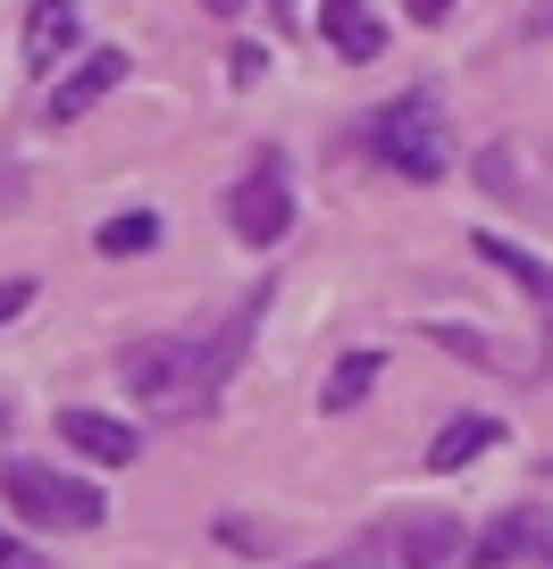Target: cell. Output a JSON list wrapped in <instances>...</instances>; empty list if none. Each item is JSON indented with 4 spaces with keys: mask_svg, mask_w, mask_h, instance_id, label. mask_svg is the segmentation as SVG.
<instances>
[{
    "mask_svg": "<svg viewBox=\"0 0 553 569\" xmlns=\"http://www.w3.org/2000/svg\"><path fill=\"white\" fill-rule=\"evenodd\" d=\"M369 160H377V168H394V177H411V184H436V177L453 168L445 101H436L428 84L403 92V101H386V109L369 118Z\"/></svg>",
    "mask_w": 553,
    "mask_h": 569,
    "instance_id": "obj_1",
    "label": "cell"
},
{
    "mask_svg": "<svg viewBox=\"0 0 553 569\" xmlns=\"http://www.w3.org/2000/svg\"><path fill=\"white\" fill-rule=\"evenodd\" d=\"M0 495H9V511H18L26 528H51V536H85V528L109 519L101 486L68 478V469L34 461V452H9V461H0Z\"/></svg>",
    "mask_w": 553,
    "mask_h": 569,
    "instance_id": "obj_2",
    "label": "cell"
},
{
    "mask_svg": "<svg viewBox=\"0 0 553 569\" xmlns=\"http://www.w3.org/2000/svg\"><path fill=\"white\" fill-rule=\"evenodd\" d=\"M118 377H126V393L144 410H160V419H210V402H201V343H177V336L126 343Z\"/></svg>",
    "mask_w": 553,
    "mask_h": 569,
    "instance_id": "obj_3",
    "label": "cell"
},
{
    "mask_svg": "<svg viewBox=\"0 0 553 569\" xmlns=\"http://www.w3.org/2000/svg\"><path fill=\"white\" fill-rule=\"evenodd\" d=\"M227 227H235V243H251V251L286 243V227H294V168H286L277 142H260V160L227 184Z\"/></svg>",
    "mask_w": 553,
    "mask_h": 569,
    "instance_id": "obj_4",
    "label": "cell"
},
{
    "mask_svg": "<svg viewBox=\"0 0 553 569\" xmlns=\"http://www.w3.org/2000/svg\"><path fill=\"white\" fill-rule=\"evenodd\" d=\"M369 545L386 552L394 569H453L470 536H462V519L436 511V502H394V511L369 528Z\"/></svg>",
    "mask_w": 553,
    "mask_h": 569,
    "instance_id": "obj_5",
    "label": "cell"
},
{
    "mask_svg": "<svg viewBox=\"0 0 553 569\" xmlns=\"http://www.w3.org/2000/svg\"><path fill=\"white\" fill-rule=\"evenodd\" d=\"M478 569H553V502H512L495 528L470 545Z\"/></svg>",
    "mask_w": 553,
    "mask_h": 569,
    "instance_id": "obj_6",
    "label": "cell"
},
{
    "mask_svg": "<svg viewBox=\"0 0 553 569\" xmlns=\"http://www.w3.org/2000/svg\"><path fill=\"white\" fill-rule=\"evenodd\" d=\"M126 76H135V68H126V51H85V59L68 68V84H59L51 101H42V118H51V126H76L92 101H109V92H118Z\"/></svg>",
    "mask_w": 553,
    "mask_h": 569,
    "instance_id": "obj_7",
    "label": "cell"
},
{
    "mask_svg": "<svg viewBox=\"0 0 553 569\" xmlns=\"http://www.w3.org/2000/svg\"><path fill=\"white\" fill-rule=\"evenodd\" d=\"M470 251H478L486 268H503V277H512L520 293L536 302V319H545V360H553V260H545V251L503 243V234H470Z\"/></svg>",
    "mask_w": 553,
    "mask_h": 569,
    "instance_id": "obj_8",
    "label": "cell"
},
{
    "mask_svg": "<svg viewBox=\"0 0 553 569\" xmlns=\"http://www.w3.org/2000/svg\"><path fill=\"white\" fill-rule=\"evenodd\" d=\"M59 436H68L85 461H101V469H126L135 452H144V436H135L126 419H109V410H85V402L59 410Z\"/></svg>",
    "mask_w": 553,
    "mask_h": 569,
    "instance_id": "obj_9",
    "label": "cell"
},
{
    "mask_svg": "<svg viewBox=\"0 0 553 569\" xmlns=\"http://www.w3.org/2000/svg\"><path fill=\"white\" fill-rule=\"evenodd\" d=\"M76 34H85V9H76V0H34V9H26V68L51 76L59 59L76 51Z\"/></svg>",
    "mask_w": 553,
    "mask_h": 569,
    "instance_id": "obj_10",
    "label": "cell"
},
{
    "mask_svg": "<svg viewBox=\"0 0 553 569\" xmlns=\"http://www.w3.org/2000/svg\"><path fill=\"white\" fill-rule=\"evenodd\" d=\"M319 34L336 59H353V68H369L377 51H386V26H377L369 0H319Z\"/></svg>",
    "mask_w": 553,
    "mask_h": 569,
    "instance_id": "obj_11",
    "label": "cell"
},
{
    "mask_svg": "<svg viewBox=\"0 0 553 569\" xmlns=\"http://www.w3.org/2000/svg\"><path fill=\"white\" fill-rule=\"evenodd\" d=\"M419 336H428L436 352H453V360H478V369H495V377H536V369H545L536 352H503V343L478 336V327H445V319H436V327H419Z\"/></svg>",
    "mask_w": 553,
    "mask_h": 569,
    "instance_id": "obj_12",
    "label": "cell"
},
{
    "mask_svg": "<svg viewBox=\"0 0 553 569\" xmlns=\"http://www.w3.org/2000/svg\"><path fill=\"white\" fill-rule=\"evenodd\" d=\"M495 436H503V427L486 419V410H470V419H453V427H436V436H428V469H436V478H453L462 461L495 452Z\"/></svg>",
    "mask_w": 553,
    "mask_h": 569,
    "instance_id": "obj_13",
    "label": "cell"
},
{
    "mask_svg": "<svg viewBox=\"0 0 553 569\" xmlns=\"http://www.w3.org/2000/svg\"><path fill=\"white\" fill-rule=\"evenodd\" d=\"M377 377H386V352H377V343H353V352H344L336 369H327L319 410H361V393H369Z\"/></svg>",
    "mask_w": 553,
    "mask_h": 569,
    "instance_id": "obj_14",
    "label": "cell"
},
{
    "mask_svg": "<svg viewBox=\"0 0 553 569\" xmlns=\"http://www.w3.org/2000/svg\"><path fill=\"white\" fill-rule=\"evenodd\" d=\"M151 243H160V218H151V210H126V218H109V227H101V251H109V260L151 251Z\"/></svg>",
    "mask_w": 553,
    "mask_h": 569,
    "instance_id": "obj_15",
    "label": "cell"
},
{
    "mask_svg": "<svg viewBox=\"0 0 553 569\" xmlns=\"http://www.w3.org/2000/svg\"><path fill=\"white\" fill-rule=\"evenodd\" d=\"M218 545H227V552H244V561H260V552H268V536L251 528V519H235V511H227V519H218Z\"/></svg>",
    "mask_w": 553,
    "mask_h": 569,
    "instance_id": "obj_16",
    "label": "cell"
},
{
    "mask_svg": "<svg viewBox=\"0 0 553 569\" xmlns=\"http://www.w3.org/2000/svg\"><path fill=\"white\" fill-rule=\"evenodd\" d=\"M0 569H51V561H42V545H26L18 528H0Z\"/></svg>",
    "mask_w": 553,
    "mask_h": 569,
    "instance_id": "obj_17",
    "label": "cell"
},
{
    "mask_svg": "<svg viewBox=\"0 0 553 569\" xmlns=\"http://www.w3.org/2000/svg\"><path fill=\"white\" fill-rule=\"evenodd\" d=\"M26 302H34V277H0V327L18 319V310H26Z\"/></svg>",
    "mask_w": 553,
    "mask_h": 569,
    "instance_id": "obj_18",
    "label": "cell"
},
{
    "mask_svg": "<svg viewBox=\"0 0 553 569\" xmlns=\"http://www.w3.org/2000/svg\"><path fill=\"white\" fill-rule=\"evenodd\" d=\"M303 569H394V561L369 545V552H327V561H303Z\"/></svg>",
    "mask_w": 553,
    "mask_h": 569,
    "instance_id": "obj_19",
    "label": "cell"
},
{
    "mask_svg": "<svg viewBox=\"0 0 553 569\" xmlns=\"http://www.w3.org/2000/svg\"><path fill=\"white\" fill-rule=\"evenodd\" d=\"M227 68H235V84H251V76H268V59L251 51V42H235V59H227Z\"/></svg>",
    "mask_w": 553,
    "mask_h": 569,
    "instance_id": "obj_20",
    "label": "cell"
},
{
    "mask_svg": "<svg viewBox=\"0 0 553 569\" xmlns=\"http://www.w3.org/2000/svg\"><path fill=\"white\" fill-rule=\"evenodd\" d=\"M403 9H411V18H419V26H436V18H445V9H453V0H403Z\"/></svg>",
    "mask_w": 553,
    "mask_h": 569,
    "instance_id": "obj_21",
    "label": "cell"
},
{
    "mask_svg": "<svg viewBox=\"0 0 553 569\" xmlns=\"http://www.w3.org/2000/svg\"><path fill=\"white\" fill-rule=\"evenodd\" d=\"M268 9H277V26H303L310 18V0H268Z\"/></svg>",
    "mask_w": 553,
    "mask_h": 569,
    "instance_id": "obj_22",
    "label": "cell"
},
{
    "mask_svg": "<svg viewBox=\"0 0 553 569\" xmlns=\"http://www.w3.org/2000/svg\"><path fill=\"white\" fill-rule=\"evenodd\" d=\"M210 9H244V0H210Z\"/></svg>",
    "mask_w": 553,
    "mask_h": 569,
    "instance_id": "obj_23",
    "label": "cell"
},
{
    "mask_svg": "<svg viewBox=\"0 0 553 569\" xmlns=\"http://www.w3.org/2000/svg\"><path fill=\"white\" fill-rule=\"evenodd\" d=\"M536 34H553V18H536Z\"/></svg>",
    "mask_w": 553,
    "mask_h": 569,
    "instance_id": "obj_24",
    "label": "cell"
},
{
    "mask_svg": "<svg viewBox=\"0 0 553 569\" xmlns=\"http://www.w3.org/2000/svg\"><path fill=\"white\" fill-rule=\"evenodd\" d=\"M0 427H9V402H0Z\"/></svg>",
    "mask_w": 553,
    "mask_h": 569,
    "instance_id": "obj_25",
    "label": "cell"
}]
</instances>
